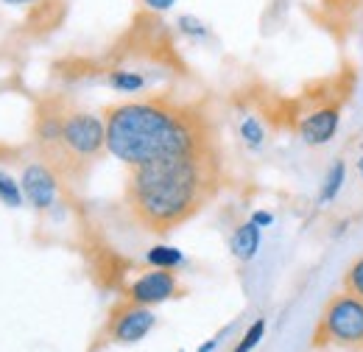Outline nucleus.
I'll return each instance as SVG.
<instances>
[{"mask_svg":"<svg viewBox=\"0 0 363 352\" xmlns=\"http://www.w3.org/2000/svg\"><path fill=\"white\" fill-rule=\"evenodd\" d=\"M218 185L221 160L218 148H213L132 165L123 199L132 219L143 229L165 235L193 219L218 193Z\"/></svg>","mask_w":363,"mask_h":352,"instance_id":"obj_1","label":"nucleus"},{"mask_svg":"<svg viewBox=\"0 0 363 352\" xmlns=\"http://www.w3.org/2000/svg\"><path fill=\"white\" fill-rule=\"evenodd\" d=\"M104 123L109 154L129 168L162 157L201 154L216 148L213 126L199 109L160 98L109 106Z\"/></svg>","mask_w":363,"mask_h":352,"instance_id":"obj_2","label":"nucleus"},{"mask_svg":"<svg viewBox=\"0 0 363 352\" xmlns=\"http://www.w3.org/2000/svg\"><path fill=\"white\" fill-rule=\"evenodd\" d=\"M106 148V123L92 112H65L62 151L50 165L56 176H82L84 168Z\"/></svg>","mask_w":363,"mask_h":352,"instance_id":"obj_3","label":"nucleus"},{"mask_svg":"<svg viewBox=\"0 0 363 352\" xmlns=\"http://www.w3.org/2000/svg\"><path fill=\"white\" fill-rule=\"evenodd\" d=\"M321 330L327 333L330 341L341 347L363 350V299L350 291L335 294L324 308Z\"/></svg>","mask_w":363,"mask_h":352,"instance_id":"obj_4","label":"nucleus"},{"mask_svg":"<svg viewBox=\"0 0 363 352\" xmlns=\"http://www.w3.org/2000/svg\"><path fill=\"white\" fill-rule=\"evenodd\" d=\"M157 316L151 313L148 305H137V302H123L112 310V319H109V336L121 344H135L140 339H145L154 327Z\"/></svg>","mask_w":363,"mask_h":352,"instance_id":"obj_5","label":"nucleus"},{"mask_svg":"<svg viewBox=\"0 0 363 352\" xmlns=\"http://www.w3.org/2000/svg\"><path fill=\"white\" fill-rule=\"evenodd\" d=\"M177 294H179V282H177L174 268H154V271L137 277L135 282L129 285L126 299L151 308V305H160V302H165V299H171Z\"/></svg>","mask_w":363,"mask_h":352,"instance_id":"obj_6","label":"nucleus"},{"mask_svg":"<svg viewBox=\"0 0 363 352\" xmlns=\"http://www.w3.org/2000/svg\"><path fill=\"white\" fill-rule=\"evenodd\" d=\"M23 196L31 202L34 210H48L56 204V193H59V176L48 163H31L26 165L23 179H20Z\"/></svg>","mask_w":363,"mask_h":352,"instance_id":"obj_7","label":"nucleus"},{"mask_svg":"<svg viewBox=\"0 0 363 352\" xmlns=\"http://www.w3.org/2000/svg\"><path fill=\"white\" fill-rule=\"evenodd\" d=\"M338 126H341V112H338V106L321 104L318 109H313L311 115L302 118V123H299V137H302L308 145H324V143H330V140L335 137Z\"/></svg>","mask_w":363,"mask_h":352,"instance_id":"obj_8","label":"nucleus"},{"mask_svg":"<svg viewBox=\"0 0 363 352\" xmlns=\"http://www.w3.org/2000/svg\"><path fill=\"white\" fill-rule=\"evenodd\" d=\"M229 249H232V255H235L238 260L249 263V260L257 255V249H260V226H257L255 221L240 224V226L232 232V238H229Z\"/></svg>","mask_w":363,"mask_h":352,"instance_id":"obj_9","label":"nucleus"},{"mask_svg":"<svg viewBox=\"0 0 363 352\" xmlns=\"http://www.w3.org/2000/svg\"><path fill=\"white\" fill-rule=\"evenodd\" d=\"M344 179H347V165H344V160H335L333 168L324 176V185H321V193H318V204H330L341 193Z\"/></svg>","mask_w":363,"mask_h":352,"instance_id":"obj_10","label":"nucleus"},{"mask_svg":"<svg viewBox=\"0 0 363 352\" xmlns=\"http://www.w3.org/2000/svg\"><path fill=\"white\" fill-rule=\"evenodd\" d=\"M145 260L154 268H177V265L184 263V255L174 246H154V249H148Z\"/></svg>","mask_w":363,"mask_h":352,"instance_id":"obj_11","label":"nucleus"},{"mask_svg":"<svg viewBox=\"0 0 363 352\" xmlns=\"http://www.w3.org/2000/svg\"><path fill=\"white\" fill-rule=\"evenodd\" d=\"M109 87H115L118 92H137L145 87V79L135 73V70H109Z\"/></svg>","mask_w":363,"mask_h":352,"instance_id":"obj_12","label":"nucleus"},{"mask_svg":"<svg viewBox=\"0 0 363 352\" xmlns=\"http://www.w3.org/2000/svg\"><path fill=\"white\" fill-rule=\"evenodd\" d=\"M240 137L252 151H257L263 145V140H266V129H263V123L257 118H243L240 121Z\"/></svg>","mask_w":363,"mask_h":352,"instance_id":"obj_13","label":"nucleus"},{"mask_svg":"<svg viewBox=\"0 0 363 352\" xmlns=\"http://www.w3.org/2000/svg\"><path fill=\"white\" fill-rule=\"evenodd\" d=\"M0 202L9 204V207H20L23 204V187L9 174H0Z\"/></svg>","mask_w":363,"mask_h":352,"instance_id":"obj_14","label":"nucleus"},{"mask_svg":"<svg viewBox=\"0 0 363 352\" xmlns=\"http://www.w3.org/2000/svg\"><path fill=\"white\" fill-rule=\"evenodd\" d=\"M344 288H347L350 294H355L358 299H363V258H358L355 263L347 268V274H344Z\"/></svg>","mask_w":363,"mask_h":352,"instance_id":"obj_15","label":"nucleus"},{"mask_svg":"<svg viewBox=\"0 0 363 352\" xmlns=\"http://www.w3.org/2000/svg\"><path fill=\"white\" fill-rule=\"evenodd\" d=\"M263 333H266V319H257V321H255V324L246 330V336L240 339V344L235 347V352H252L257 344H260Z\"/></svg>","mask_w":363,"mask_h":352,"instance_id":"obj_16","label":"nucleus"},{"mask_svg":"<svg viewBox=\"0 0 363 352\" xmlns=\"http://www.w3.org/2000/svg\"><path fill=\"white\" fill-rule=\"evenodd\" d=\"M179 28L184 34H190V37H199V40H204V37H210V28L201 23V20H196V17H190V14H184L179 17Z\"/></svg>","mask_w":363,"mask_h":352,"instance_id":"obj_17","label":"nucleus"},{"mask_svg":"<svg viewBox=\"0 0 363 352\" xmlns=\"http://www.w3.org/2000/svg\"><path fill=\"white\" fill-rule=\"evenodd\" d=\"M145 9H151V11H168L177 0H140Z\"/></svg>","mask_w":363,"mask_h":352,"instance_id":"obj_18","label":"nucleus"},{"mask_svg":"<svg viewBox=\"0 0 363 352\" xmlns=\"http://www.w3.org/2000/svg\"><path fill=\"white\" fill-rule=\"evenodd\" d=\"M252 221H255L257 226H269V224L274 221V216H272V213H263V210H257V213L252 216Z\"/></svg>","mask_w":363,"mask_h":352,"instance_id":"obj_19","label":"nucleus"},{"mask_svg":"<svg viewBox=\"0 0 363 352\" xmlns=\"http://www.w3.org/2000/svg\"><path fill=\"white\" fill-rule=\"evenodd\" d=\"M355 0H324V6L327 9H347V6H352Z\"/></svg>","mask_w":363,"mask_h":352,"instance_id":"obj_20","label":"nucleus"},{"mask_svg":"<svg viewBox=\"0 0 363 352\" xmlns=\"http://www.w3.org/2000/svg\"><path fill=\"white\" fill-rule=\"evenodd\" d=\"M0 3H9V6H34L40 0H0Z\"/></svg>","mask_w":363,"mask_h":352,"instance_id":"obj_21","label":"nucleus"},{"mask_svg":"<svg viewBox=\"0 0 363 352\" xmlns=\"http://www.w3.org/2000/svg\"><path fill=\"white\" fill-rule=\"evenodd\" d=\"M216 344H218V339H210L207 344H201V347H199V352H210V350H216Z\"/></svg>","mask_w":363,"mask_h":352,"instance_id":"obj_22","label":"nucleus"},{"mask_svg":"<svg viewBox=\"0 0 363 352\" xmlns=\"http://www.w3.org/2000/svg\"><path fill=\"white\" fill-rule=\"evenodd\" d=\"M358 168H361V176H363V160H361V163H358Z\"/></svg>","mask_w":363,"mask_h":352,"instance_id":"obj_23","label":"nucleus"}]
</instances>
